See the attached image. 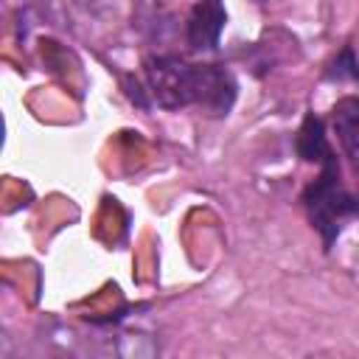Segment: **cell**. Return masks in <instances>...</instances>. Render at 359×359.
Here are the masks:
<instances>
[{"instance_id":"2","label":"cell","mask_w":359,"mask_h":359,"mask_svg":"<svg viewBox=\"0 0 359 359\" xmlns=\"http://www.w3.org/2000/svg\"><path fill=\"white\" fill-rule=\"evenodd\" d=\"M149 90L165 109H182L194 104V65L177 56H157L146 62Z\"/></svg>"},{"instance_id":"7","label":"cell","mask_w":359,"mask_h":359,"mask_svg":"<svg viewBox=\"0 0 359 359\" xmlns=\"http://www.w3.org/2000/svg\"><path fill=\"white\" fill-rule=\"evenodd\" d=\"M328 79H337V81H345V79H359V67H356V59H353V50H342L334 62H331V67H328Z\"/></svg>"},{"instance_id":"5","label":"cell","mask_w":359,"mask_h":359,"mask_svg":"<svg viewBox=\"0 0 359 359\" xmlns=\"http://www.w3.org/2000/svg\"><path fill=\"white\" fill-rule=\"evenodd\" d=\"M331 126L342 151L359 168V95H345L331 109Z\"/></svg>"},{"instance_id":"3","label":"cell","mask_w":359,"mask_h":359,"mask_svg":"<svg viewBox=\"0 0 359 359\" xmlns=\"http://www.w3.org/2000/svg\"><path fill=\"white\" fill-rule=\"evenodd\" d=\"M236 104V79L219 65H194V107L210 118H224Z\"/></svg>"},{"instance_id":"1","label":"cell","mask_w":359,"mask_h":359,"mask_svg":"<svg viewBox=\"0 0 359 359\" xmlns=\"http://www.w3.org/2000/svg\"><path fill=\"white\" fill-rule=\"evenodd\" d=\"M303 205L309 210V219L314 224V230L323 236L325 247H331V241L337 238V233L342 230V222L359 210L356 199L342 188L339 182V165L334 151L323 160V174L320 180H314V185L306 188L303 194Z\"/></svg>"},{"instance_id":"4","label":"cell","mask_w":359,"mask_h":359,"mask_svg":"<svg viewBox=\"0 0 359 359\" xmlns=\"http://www.w3.org/2000/svg\"><path fill=\"white\" fill-rule=\"evenodd\" d=\"M224 22H227V11H224V3L222 0H199L191 8L188 25H185L188 45L196 48V50L213 48L219 42V36H222Z\"/></svg>"},{"instance_id":"6","label":"cell","mask_w":359,"mask_h":359,"mask_svg":"<svg viewBox=\"0 0 359 359\" xmlns=\"http://www.w3.org/2000/svg\"><path fill=\"white\" fill-rule=\"evenodd\" d=\"M297 154L306 163H323L331 154L328 140H325V126L317 115H306V121L297 132Z\"/></svg>"}]
</instances>
